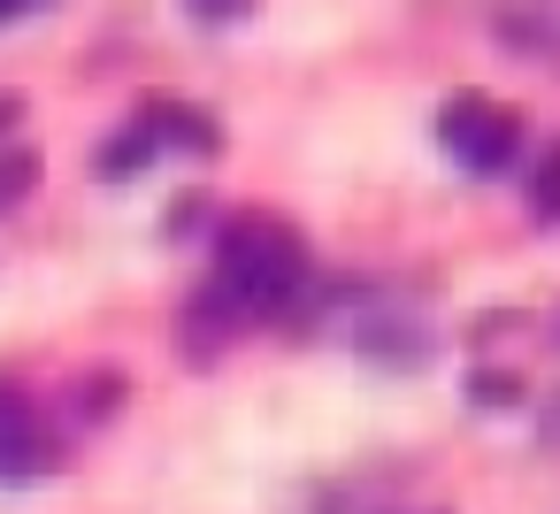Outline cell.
Here are the masks:
<instances>
[{"label":"cell","mask_w":560,"mask_h":514,"mask_svg":"<svg viewBox=\"0 0 560 514\" xmlns=\"http://www.w3.org/2000/svg\"><path fill=\"white\" fill-rule=\"evenodd\" d=\"M307 284H315V261L284 215H231L215 231V269L185 307V361H215L223 338L246 323H292Z\"/></svg>","instance_id":"6da1fadb"},{"label":"cell","mask_w":560,"mask_h":514,"mask_svg":"<svg viewBox=\"0 0 560 514\" xmlns=\"http://www.w3.org/2000/svg\"><path fill=\"white\" fill-rule=\"evenodd\" d=\"M438 147L468 170V177H506L522 154V116L499 108L491 93H453L438 108Z\"/></svg>","instance_id":"7a4b0ae2"},{"label":"cell","mask_w":560,"mask_h":514,"mask_svg":"<svg viewBox=\"0 0 560 514\" xmlns=\"http://www.w3.org/2000/svg\"><path fill=\"white\" fill-rule=\"evenodd\" d=\"M55 460H62V437L47 430V414L0 384V483H39Z\"/></svg>","instance_id":"3957f363"},{"label":"cell","mask_w":560,"mask_h":514,"mask_svg":"<svg viewBox=\"0 0 560 514\" xmlns=\"http://www.w3.org/2000/svg\"><path fill=\"white\" fill-rule=\"evenodd\" d=\"M353 346H361V361H376V369H430V361H438L430 323L407 315V307H392V300H369V315L353 323Z\"/></svg>","instance_id":"277c9868"},{"label":"cell","mask_w":560,"mask_h":514,"mask_svg":"<svg viewBox=\"0 0 560 514\" xmlns=\"http://www.w3.org/2000/svg\"><path fill=\"white\" fill-rule=\"evenodd\" d=\"M139 116H147V131H154V147H162V154H192V162H215V154H223V124H215L208 108L177 101V93L139 101Z\"/></svg>","instance_id":"5b68a950"},{"label":"cell","mask_w":560,"mask_h":514,"mask_svg":"<svg viewBox=\"0 0 560 514\" xmlns=\"http://www.w3.org/2000/svg\"><path fill=\"white\" fill-rule=\"evenodd\" d=\"M162 162V147H154V131H147V116H131L124 131H108L101 139V154H93V170L108 177V185H131L139 170H154Z\"/></svg>","instance_id":"8992f818"},{"label":"cell","mask_w":560,"mask_h":514,"mask_svg":"<svg viewBox=\"0 0 560 514\" xmlns=\"http://www.w3.org/2000/svg\"><path fill=\"white\" fill-rule=\"evenodd\" d=\"M116 407H124V376H116V369H93V376L70 384V414H78V422H108Z\"/></svg>","instance_id":"52a82bcc"},{"label":"cell","mask_w":560,"mask_h":514,"mask_svg":"<svg viewBox=\"0 0 560 514\" xmlns=\"http://www.w3.org/2000/svg\"><path fill=\"white\" fill-rule=\"evenodd\" d=\"M39 177H47L39 147H0V208H16V200H32V192H39Z\"/></svg>","instance_id":"ba28073f"},{"label":"cell","mask_w":560,"mask_h":514,"mask_svg":"<svg viewBox=\"0 0 560 514\" xmlns=\"http://www.w3.org/2000/svg\"><path fill=\"white\" fill-rule=\"evenodd\" d=\"M460 392H468L476 407H491V414H499V407H522V392H529V384H522V369H468V384H460Z\"/></svg>","instance_id":"9c48e42d"},{"label":"cell","mask_w":560,"mask_h":514,"mask_svg":"<svg viewBox=\"0 0 560 514\" xmlns=\"http://www.w3.org/2000/svg\"><path fill=\"white\" fill-rule=\"evenodd\" d=\"M529 215L537 223H560V139L529 162Z\"/></svg>","instance_id":"30bf717a"},{"label":"cell","mask_w":560,"mask_h":514,"mask_svg":"<svg viewBox=\"0 0 560 514\" xmlns=\"http://www.w3.org/2000/svg\"><path fill=\"white\" fill-rule=\"evenodd\" d=\"M185 24L231 32V24H254V9H246V0H192V9H185Z\"/></svg>","instance_id":"8fae6325"},{"label":"cell","mask_w":560,"mask_h":514,"mask_svg":"<svg viewBox=\"0 0 560 514\" xmlns=\"http://www.w3.org/2000/svg\"><path fill=\"white\" fill-rule=\"evenodd\" d=\"M208 215H215V208H208L200 192H185V200H170V238H192V231H200Z\"/></svg>","instance_id":"7c38bea8"},{"label":"cell","mask_w":560,"mask_h":514,"mask_svg":"<svg viewBox=\"0 0 560 514\" xmlns=\"http://www.w3.org/2000/svg\"><path fill=\"white\" fill-rule=\"evenodd\" d=\"M522 323H529L522 307H491V315H476V323H468V338H476V346H491L499 330H522Z\"/></svg>","instance_id":"4fadbf2b"},{"label":"cell","mask_w":560,"mask_h":514,"mask_svg":"<svg viewBox=\"0 0 560 514\" xmlns=\"http://www.w3.org/2000/svg\"><path fill=\"white\" fill-rule=\"evenodd\" d=\"M24 116H32V101H24V93H0V139H16V131H24Z\"/></svg>","instance_id":"5bb4252c"},{"label":"cell","mask_w":560,"mask_h":514,"mask_svg":"<svg viewBox=\"0 0 560 514\" xmlns=\"http://www.w3.org/2000/svg\"><path fill=\"white\" fill-rule=\"evenodd\" d=\"M32 16V0H0V32H9V24H24Z\"/></svg>","instance_id":"9a60e30c"},{"label":"cell","mask_w":560,"mask_h":514,"mask_svg":"<svg viewBox=\"0 0 560 514\" xmlns=\"http://www.w3.org/2000/svg\"><path fill=\"white\" fill-rule=\"evenodd\" d=\"M552 399H560V392H552ZM545 445H560V407L545 414Z\"/></svg>","instance_id":"2e32d148"},{"label":"cell","mask_w":560,"mask_h":514,"mask_svg":"<svg viewBox=\"0 0 560 514\" xmlns=\"http://www.w3.org/2000/svg\"><path fill=\"white\" fill-rule=\"evenodd\" d=\"M552 330H560V315H552Z\"/></svg>","instance_id":"e0dca14e"}]
</instances>
